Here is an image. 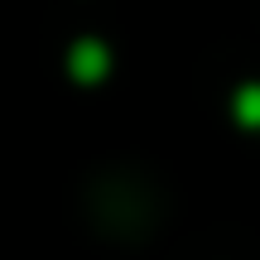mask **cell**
<instances>
[{"mask_svg":"<svg viewBox=\"0 0 260 260\" xmlns=\"http://www.w3.org/2000/svg\"><path fill=\"white\" fill-rule=\"evenodd\" d=\"M106 68H111V53H106L96 39H77L73 53H68V73L77 77V82H102Z\"/></svg>","mask_w":260,"mask_h":260,"instance_id":"cell-1","label":"cell"},{"mask_svg":"<svg viewBox=\"0 0 260 260\" xmlns=\"http://www.w3.org/2000/svg\"><path fill=\"white\" fill-rule=\"evenodd\" d=\"M236 116H241V125H255V121H260V92H255V87H246V92H241Z\"/></svg>","mask_w":260,"mask_h":260,"instance_id":"cell-2","label":"cell"}]
</instances>
